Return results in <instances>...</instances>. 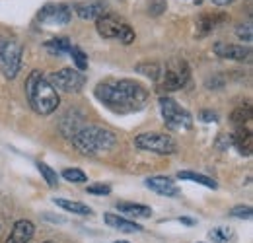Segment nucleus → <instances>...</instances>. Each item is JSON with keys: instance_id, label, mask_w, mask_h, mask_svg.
I'll list each match as a JSON object with an SVG mask.
<instances>
[{"instance_id": "obj_30", "label": "nucleus", "mask_w": 253, "mask_h": 243, "mask_svg": "<svg viewBox=\"0 0 253 243\" xmlns=\"http://www.w3.org/2000/svg\"><path fill=\"white\" fill-rule=\"evenodd\" d=\"M236 35L242 39V41H246V43H252L253 39V30L250 24H242V26H238L236 28Z\"/></svg>"}, {"instance_id": "obj_2", "label": "nucleus", "mask_w": 253, "mask_h": 243, "mask_svg": "<svg viewBox=\"0 0 253 243\" xmlns=\"http://www.w3.org/2000/svg\"><path fill=\"white\" fill-rule=\"evenodd\" d=\"M26 95L32 105V109L37 115H51L57 111L61 97L59 91L51 86V82L39 72L33 70L26 80Z\"/></svg>"}, {"instance_id": "obj_10", "label": "nucleus", "mask_w": 253, "mask_h": 243, "mask_svg": "<svg viewBox=\"0 0 253 243\" xmlns=\"http://www.w3.org/2000/svg\"><path fill=\"white\" fill-rule=\"evenodd\" d=\"M37 20L47 26H66L70 22V10L64 4H47L37 14Z\"/></svg>"}, {"instance_id": "obj_16", "label": "nucleus", "mask_w": 253, "mask_h": 243, "mask_svg": "<svg viewBox=\"0 0 253 243\" xmlns=\"http://www.w3.org/2000/svg\"><path fill=\"white\" fill-rule=\"evenodd\" d=\"M224 22H228V16L226 14H216V12H212V14H201L197 18V35L203 37V35L211 33L212 30H216Z\"/></svg>"}, {"instance_id": "obj_14", "label": "nucleus", "mask_w": 253, "mask_h": 243, "mask_svg": "<svg viewBox=\"0 0 253 243\" xmlns=\"http://www.w3.org/2000/svg\"><path fill=\"white\" fill-rule=\"evenodd\" d=\"M84 124H86L84 122V115L80 111H76V109H70V111H66L63 115V119L59 122V128H61V132L66 138H72Z\"/></svg>"}, {"instance_id": "obj_5", "label": "nucleus", "mask_w": 253, "mask_h": 243, "mask_svg": "<svg viewBox=\"0 0 253 243\" xmlns=\"http://www.w3.org/2000/svg\"><path fill=\"white\" fill-rule=\"evenodd\" d=\"M22 55L24 47L18 39H6L0 43V68L4 78L14 80L22 68Z\"/></svg>"}, {"instance_id": "obj_32", "label": "nucleus", "mask_w": 253, "mask_h": 243, "mask_svg": "<svg viewBox=\"0 0 253 243\" xmlns=\"http://www.w3.org/2000/svg\"><path fill=\"white\" fill-rule=\"evenodd\" d=\"M201 119L205 122H216L218 121V115H216L214 111H203V113H201Z\"/></svg>"}, {"instance_id": "obj_19", "label": "nucleus", "mask_w": 253, "mask_h": 243, "mask_svg": "<svg viewBox=\"0 0 253 243\" xmlns=\"http://www.w3.org/2000/svg\"><path fill=\"white\" fill-rule=\"evenodd\" d=\"M117 210L126 214L128 218H150L152 216L150 206L136 204V202H117Z\"/></svg>"}, {"instance_id": "obj_3", "label": "nucleus", "mask_w": 253, "mask_h": 243, "mask_svg": "<svg viewBox=\"0 0 253 243\" xmlns=\"http://www.w3.org/2000/svg\"><path fill=\"white\" fill-rule=\"evenodd\" d=\"M72 146L84 156H97L109 152L117 144V134L97 124H84L72 138Z\"/></svg>"}, {"instance_id": "obj_7", "label": "nucleus", "mask_w": 253, "mask_h": 243, "mask_svg": "<svg viewBox=\"0 0 253 243\" xmlns=\"http://www.w3.org/2000/svg\"><path fill=\"white\" fill-rule=\"evenodd\" d=\"M134 146L138 150L162 154V156H169V154L177 152L175 140L169 134H164V132H142L134 138Z\"/></svg>"}, {"instance_id": "obj_9", "label": "nucleus", "mask_w": 253, "mask_h": 243, "mask_svg": "<svg viewBox=\"0 0 253 243\" xmlns=\"http://www.w3.org/2000/svg\"><path fill=\"white\" fill-rule=\"evenodd\" d=\"M162 86L168 91L181 90L187 80H189V66L185 61H173L169 62V66H166V70H162Z\"/></svg>"}, {"instance_id": "obj_18", "label": "nucleus", "mask_w": 253, "mask_h": 243, "mask_svg": "<svg viewBox=\"0 0 253 243\" xmlns=\"http://www.w3.org/2000/svg\"><path fill=\"white\" fill-rule=\"evenodd\" d=\"M230 138H232V144L240 150V154H244V156H250V154H252L253 138H252V130H250V128L238 126L236 132H234Z\"/></svg>"}, {"instance_id": "obj_27", "label": "nucleus", "mask_w": 253, "mask_h": 243, "mask_svg": "<svg viewBox=\"0 0 253 243\" xmlns=\"http://www.w3.org/2000/svg\"><path fill=\"white\" fill-rule=\"evenodd\" d=\"M63 177L70 183H86L88 181L86 173H84L82 169H76V167H68V169H64Z\"/></svg>"}, {"instance_id": "obj_13", "label": "nucleus", "mask_w": 253, "mask_h": 243, "mask_svg": "<svg viewBox=\"0 0 253 243\" xmlns=\"http://www.w3.org/2000/svg\"><path fill=\"white\" fill-rule=\"evenodd\" d=\"M144 185H146L150 191H154V193L162 195V197H169V199L179 197V187L171 181L169 177H164V175L148 177V179L144 181Z\"/></svg>"}, {"instance_id": "obj_1", "label": "nucleus", "mask_w": 253, "mask_h": 243, "mask_svg": "<svg viewBox=\"0 0 253 243\" xmlns=\"http://www.w3.org/2000/svg\"><path fill=\"white\" fill-rule=\"evenodd\" d=\"M95 97L113 113L125 115L136 113L146 107L148 103V90L134 80H115V82H101L95 86Z\"/></svg>"}, {"instance_id": "obj_23", "label": "nucleus", "mask_w": 253, "mask_h": 243, "mask_svg": "<svg viewBox=\"0 0 253 243\" xmlns=\"http://www.w3.org/2000/svg\"><path fill=\"white\" fill-rule=\"evenodd\" d=\"M45 49L51 51L53 55H63V53H68V51L72 49V43H70V39H66V37H57V39L47 41V43H45Z\"/></svg>"}, {"instance_id": "obj_15", "label": "nucleus", "mask_w": 253, "mask_h": 243, "mask_svg": "<svg viewBox=\"0 0 253 243\" xmlns=\"http://www.w3.org/2000/svg\"><path fill=\"white\" fill-rule=\"evenodd\" d=\"M35 234V226L30 220H18L8 236L6 243H30V240Z\"/></svg>"}, {"instance_id": "obj_17", "label": "nucleus", "mask_w": 253, "mask_h": 243, "mask_svg": "<svg viewBox=\"0 0 253 243\" xmlns=\"http://www.w3.org/2000/svg\"><path fill=\"white\" fill-rule=\"evenodd\" d=\"M103 220H105V224L109 226V228H113V230H119V232H125V234H136V232H142V226H138L136 222H132V220H126L123 216H119V214H105L103 216Z\"/></svg>"}, {"instance_id": "obj_31", "label": "nucleus", "mask_w": 253, "mask_h": 243, "mask_svg": "<svg viewBox=\"0 0 253 243\" xmlns=\"http://www.w3.org/2000/svg\"><path fill=\"white\" fill-rule=\"evenodd\" d=\"M88 193L92 195H109L111 193V187L109 185H103V183H97V185H88Z\"/></svg>"}, {"instance_id": "obj_21", "label": "nucleus", "mask_w": 253, "mask_h": 243, "mask_svg": "<svg viewBox=\"0 0 253 243\" xmlns=\"http://www.w3.org/2000/svg\"><path fill=\"white\" fill-rule=\"evenodd\" d=\"M134 70H136L138 74H142V76L154 80V82L160 80V76H162V66H160L158 62H138V64L134 66Z\"/></svg>"}, {"instance_id": "obj_36", "label": "nucleus", "mask_w": 253, "mask_h": 243, "mask_svg": "<svg viewBox=\"0 0 253 243\" xmlns=\"http://www.w3.org/2000/svg\"><path fill=\"white\" fill-rule=\"evenodd\" d=\"M115 243H128V242H115Z\"/></svg>"}, {"instance_id": "obj_25", "label": "nucleus", "mask_w": 253, "mask_h": 243, "mask_svg": "<svg viewBox=\"0 0 253 243\" xmlns=\"http://www.w3.org/2000/svg\"><path fill=\"white\" fill-rule=\"evenodd\" d=\"M230 119L232 122L236 124V126H246L250 119H252V109H250V105L244 109V107H238V109H234L232 111V115H230Z\"/></svg>"}, {"instance_id": "obj_29", "label": "nucleus", "mask_w": 253, "mask_h": 243, "mask_svg": "<svg viewBox=\"0 0 253 243\" xmlns=\"http://www.w3.org/2000/svg\"><path fill=\"white\" fill-rule=\"evenodd\" d=\"M230 216L232 218H238V220H250L253 216V210L252 206H244V204H240V206H234L232 210H230Z\"/></svg>"}, {"instance_id": "obj_33", "label": "nucleus", "mask_w": 253, "mask_h": 243, "mask_svg": "<svg viewBox=\"0 0 253 243\" xmlns=\"http://www.w3.org/2000/svg\"><path fill=\"white\" fill-rule=\"evenodd\" d=\"M234 0H212V4H216V6H228V4H232Z\"/></svg>"}, {"instance_id": "obj_8", "label": "nucleus", "mask_w": 253, "mask_h": 243, "mask_svg": "<svg viewBox=\"0 0 253 243\" xmlns=\"http://www.w3.org/2000/svg\"><path fill=\"white\" fill-rule=\"evenodd\" d=\"M49 82L55 90H61L64 93H78L86 84V76H84V72H80L76 68H63V70L51 74Z\"/></svg>"}, {"instance_id": "obj_12", "label": "nucleus", "mask_w": 253, "mask_h": 243, "mask_svg": "<svg viewBox=\"0 0 253 243\" xmlns=\"http://www.w3.org/2000/svg\"><path fill=\"white\" fill-rule=\"evenodd\" d=\"M74 10L82 20H99L101 16L109 14L107 4L103 0H82L74 6Z\"/></svg>"}, {"instance_id": "obj_35", "label": "nucleus", "mask_w": 253, "mask_h": 243, "mask_svg": "<svg viewBox=\"0 0 253 243\" xmlns=\"http://www.w3.org/2000/svg\"><path fill=\"white\" fill-rule=\"evenodd\" d=\"M191 2H195V4H201V2H203V0H191Z\"/></svg>"}, {"instance_id": "obj_34", "label": "nucleus", "mask_w": 253, "mask_h": 243, "mask_svg": "<svg viewBox=\"0 0 253 243\" xmlns=\"http://www.w3.org/2000/svg\"><path fill=\"white\" fill-rule=\"evenodd\" d=\"M179 222H183V224H187V226H191V224H195L191 218H179Z\"/></svg>"}, {"instance_id": "obj_20", "label": "nucleus", "mask_w": 253, "mask_h": 243, "mask_svg": "<svg viewBox=\"0 0 253 243\" xmlns=\"http://www.w3.org/2000/svg\"><path fill=\"white\" fill-rule=\"evenodd\" d=\"M53 202L57 206H61L63 210L72 214H80V216H90L92 214V208L84 202H76V201H66V199H53Z\"/></svg>"}, {"instance_id": "obj_28", "label": "nucleus", "mask_w": 253, "mask_h": 243, "mask_svg": "<svg viewBox=\"0 0 253 243\" xmlns=\"http://www.w3.org/2000/svg\"><path fill=\"white\" fill-rule=\"evenodd\" d=\"M211 240L212 242H216V243H226L234 234H232V230H228V228H214L211 234Z\"/></svg>"}, {"instance_id": "obj_26", "label": "nucleus", "mask_w": 253, "mask_h": 243, "mask_svg": "<svg viewBox=\"0 0 253 243\" xmlns=\"http://www.w3.org/2000/svg\"><path fill=\"white\" fill-rule=\"evenodd\" d=\"M68 53H70L72 61H74V64H76V70L84 72V70L88 68V57H86V53H84L80 47H74V45H72V49H70Z\"/></svg>"}, {"instance_id": "obj_11", "label": "nucleus", "mask_w": 253, "mask_h": 243, "mask_svg": "<svg viewBox=\"0 0 253 243\" xmlns=\"http://www.w3.org/2000/svg\"><path fill=\"white\" fill-rule=\"evenodd\" d=\"M212 51H214L216 57L228 59V61H248L252 57V49L250 47L234 45V43H224V41H216L212 45Z\"/></svg>"}, {"instance_id": "obj_6", "label": "nucleus", "mask_w": 253, "mask_h": 243, "mask_svg": "<svg viewBox=\"0 0 253 243\" xmlns=\"http://www.w3.org/2000/svg\"><path fill=\"white\" fill-rule=\"evenodd\" d=\"M160 111H162L164 122L169 130H189L193 126V117L171 97L160 99Z\"/></svg>"}, {"instance_id": "obj_24", "label": "nucleus", "mask_w": 253, "mask_h": 243, "mask_svg": "<svg viewBox=\"0 0 253 243\" xmlns=\"http://www.w3.org/2000/svg\"><path fill=\"white\" fill-rule=\"evenodd\" d=\"M37 169H39V173L43 175V179L47 181L49 187H57L59 185V175L51 165H47L45 162H37Z\"/></svg>"}, {"instance_id": "obj_4", "label": "nucleus", "mask_w": 253, "mask_h": 243, "mask_svg": "<svg viewBox=\"0 0 253 243\" xmlns=\"http://www.w3.org/2000/svg\"><path fill=\"white\" fill-rule=\"evenodd\" d=\"M95 30L103 39H117L123 45H130L134 41V30L123 22L121 18L113 16V14H105L99 20H95Z\"/></svg>"}, {"instance_id": "obj_22", "label": "nucleus", "mask_w": 253, "mask_h": 243, "mask_svg": "<svg viewBox=\"0 0 253 243\" xmlns=\"http://www.w3.org/2000/svg\"><path fill=\"white\" fill-rule=\"evenodd\" d=\"M177 177H179V179H185V181H193V183H199V185H205V187H209V189H218L216 181H212V179L207 177V175L195 173V171H179Z\"/></svg>"}, {"instance_id": "obj_37", "label": "nucleus", "mask_w": 253, "mask_h": 243, "mask_svg": "<svg viewBox=\"0 0 253 243\" xmlns=\"http://www.w3.org/2000/svg\"><path fill=\"white\" fill-rule=\"evenodd\" d=\"M43 243H55V242H43Z\"/></svg>"}]
</instances>
